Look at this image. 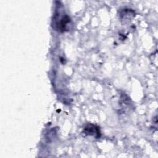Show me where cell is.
Here are the masks:
<instances>
[{"label": "cell", "instance_id": "1", "mask_svg": "<svg viewBox=\"0 0 158 158\" xmlns=\"http://www.w3.org/2000/svg\"><path fill=\"white\" fill-rule=\"evenodd\" d=\"M70 23L69 17L66 14H62L61 12H56L52 20V27L58 31H64L67 30V26Z\"/></svg>", "mask_w": 158, "mask_h": 158}, {"label": "cell", "instance_id": "2", "mask_svg": "<svg viewBox=\"0 0 158 158\" xmlns=\"http://www.w3.org/2000/svg\"><path fill=\"white\" fill-rule=\"evenodd\" d=\"M83 131L85 134L89 136H93L96 138H99L101 135L99 128L98 126L93 124L87 125L85 127Z\"/></svg>", "mask_w": 158, "mask_h": 158}]
</instances>
